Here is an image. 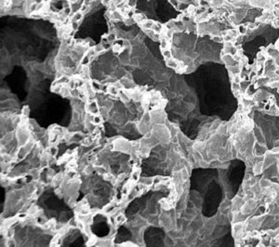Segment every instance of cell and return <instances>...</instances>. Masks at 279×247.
I'll list each match as a JSON object with an SVG mask.
<instances>
[{
  "label": "cell",
  "mask_w": 279,
  "mask_h": 247,
  "mask_svg": "<svg viewBox=\"0 0 279 247\" xmlns=\"http://www.w3.org/2000/svg\"><path fill=\"white\" fill-rule=\"evenodd\" d=\"M86 110H87V112H89L90 114H94V115L98 114L100 111L99 106H98V103L94 100L89 102V104H86Z\"/></svg>",
  "instance_id": "1"
},
{
  "label": "cell",
  "mask_w": 279,
  "mask_h": 247,
  "mask_svg": "<svg viewBox=\"0 0 279 247\" xmlns=\"http://www.w3.org/2000/svg\"><path fill=\"white\" fill-rule=\"evenodd\" d=\"M120 83L122 84L123 89L125 90H129V89H132V88H135V86H134V82L132 80V78H129L128 77H124L120 78Z\"/></svg>",
  "instance_id": "2"
},
{
  "label": "cell",
  "mask_w": 279,
  "mask_h": 247,
  "mask_svg": "<svg viewBox=\"0 0 279 247\" xmlns=\"http://www.w3.org/2000/svg\"><path fill=\"white\" fill-rule=\"evenodd\" d=\"M263 168H264L263 161L255 162L254 168H253V173H254L255 175H259V174H262V172H263Z\"/></svg>",
  "instance_id": "3"
},
{
  "label": "cell",
  "mask_w": 279,
  "mask_h": 247,
  "mask_svg": "<svg viewBox=\"0 0 279 247\" xmlns=\"http://www.w3.org/2000/svg\"><path fill=\"white\" fill-rule=\"evenodd\" d=\"M253 131H254V136L256 138L257 142L260 144H265V139H264V137L262 135V131H260V129L257 128V127H255Z\"/></svg>",
  "instance_id": "4"
},
{
  "label": "cell",
  "mask_w": 279,
  "mask_h": 247,
  "mask_svg": "<svg viewBox=\"0 0 279 247\" xmlns=\"http://www.w3.org/2000/svg\"><path fill=\"white\" fill-rule=\"evenodd\" d=\"M118 97H119V99L121 100V102H123V103H129V100H130V97L129 96V94L127 93V92L124 89L119 90Z\"/></svg>",
  "instance_id": "5"
},
{
  "label": "cell",
  "mask_w": 279,
  "mask_h": 247,
  "mask_svg": "<svg viewBox=\"0 0 279 247\" xmlns=\"http://www.w3.org/2000/svg\"><path fill=\"white\" fill-rule=\"evenodd\" d=\"M166 65L169 67V68H173V69H178L180 67V64H179L178 63V61L175 60V59H172V58H169V59H166Z\"/></svg>",
  "instance_id": "6"
},
{
  "label": "cell",
  "mask_w": 279,
  "mask_h": 247,
  "mask_svg": "<svg viewBox=\"0 0 279 247\" xmlns=\"http://www.w3.org/2000/svg\"><path fill=\"white\" fill-rule=\"evenodd\" d=\"M140 182L142 185L146 187H150L154 184V177H149V176H144V177H140Z\"/></svg>",
  "instance_id": "7"
},
{
  "label": "cell",
  "mask_w": 279,
  "mask_h": 247,
  "mask_svg": "<svg viewBox=\"0 0 279 247\" xmlns=\"http://www.w3.org/2000/svg\"><path fill=\"white\" fill-rule=\"evenodd\" d=\"M107 92L111 94L113 96H118V92H119V89L117 88L115 84H111L107 87Z\"/></svg>",
  "instance_id": "8"
},
{
  "label": "cell",
  "mask_w": 279,
  "mask_h": 247,
  "mask_svg": "<svg viewBox=\"0 0 279 247\" xmlns=\"http://www.w3.org/2000/svg\"><path fill=\"white\" fill-rule=\"evenodd\" d=\"M61 239H63V237H61V235L60 233H58L56 234L54 237L52 238V240L50 241V246H60L61 245Z\"/></svg>",
  "instance_id": "9"
},
{
  "label": "cell",
  "mask_w": 279,
  "mask_h": 247,
  "mask_svg": "<svg viewBox=\"0 0 279 247\" xmlns=\"http://www.w3.org/2000/svg\"><path fill=\"white\" fill-rule=\"evenodd\" d=\"M98 240L99 239L97 238V236H95L94 234L90 235L88 238V241H87V246H96Z\"/></svg>",
  "instance_id": "10"
},
{
  "label": "cell",
  "mask_w": 279,
  "mask_h": 247,
  "mask_svg": "<svg viewBox=\"0 0 279 247\" xmlns=\"http://www.w3.org/2000/svg\"><path fill=\"white\" fill-rule=\"evenodd\" d=\"M82 2L81 0H79L77 2H75V3H71V10L73 11L74 13L77 12L78 10H80L81 7H82Z\"/></svg>",
  "instance_id": "11"
},
{
  "label": "cell",
  "mask_w": 279,
  "mask_h": 247,
  "mask_svg": "<svg viewBox=\"0 0 279 247\" xmlns=\"http://www.w3.org/2000/svg\"><path fill=\"white\" fill-rule=\"evenodd\" d=\"M125 222H127V218H126L125 215L123 213H119L118 215L115 216V224L120 225V224H123Z\"/></svg>",
  "instance_id": "12"
},
{
  "label": "cell",
  "mask_w": 279,
  "mask_h": 247,
  "mask_svg": "<svg viewBox=\"0 0 279 247\" xmlns=\"http://www.w3.org/2000/svg\"><path fill=\"white\" fill-rule=\"evenodd\" d=\"M92 142H93V138L87 136V137H83V139L81 140V145L84 147H89L92 144Z\"/></svg>",
  "instance_id": "13"
},
{
  "label": "cell",
  "mask_w": 279,
  "mask_h": 247,
  "mask_svg": "<svg viewBox=\"0 0 279 247\" xmlns=\"http://www.w3.org/2000/svg\"><path fill=\"white\" fill-rule=\"evenodd\" d=\"M180 174H182V180L185 182V181H187L188 178H189V170H188L186 167L184 166L183 168L182 169V171H180Z\"/></svg>",
  "instance_id": "14"
},
{
  "label": "cell",
  "mask_w": 279,
  "mask_h": 247,
  "mask_svg": "<svg viewBox=\"0 0 279 247\" xmlns=\"http://www.w3.org/2000/svg\"><path fill=\"white\" fill-rule=\"evenodd\" d=\"M118 246H123V247H135V246H139L137 244L136 242H131V241H127V242H122L120 243V244H117Z\"/></svg>",
  "instance_id": "15"
},
{
  "label": "cell",
  "mask_w": 279,
  "mask_h": 247,
  "mask_svg": "<svg viewBox=\"0 0 279 247\" xmlns=\"http://www.w3.org/2000/svg\"><path fill=\"white\" fill-rule=\"evenodd\" d=\"M101 121H103V117L101 116H99L98 114L94 115V118H93V123L95 124L96 126H99L101 124Z\"/></svg>",
  "instance_id": "16"
},
{
  "label": "cell",
  "mask_w": 279,
  "mask_h": 247,
  "mask_svg": "<svg viewBox=\"0 0 279 247\" xmlns=\"http://www.w3.org/2000/svg\"><path fill=\"white\" fill-rule=\"evenodd\" d=\"M96 171L97 173H99V175H104L105 173H107V169L103 166H97L96 167Z\"/></svg>",
  "instance_id": "17"
},
{
  "label": "cell",
  "mask_w": 279,
  "mask_h": 247,
  "mask_svg": "<svg viewBox=\"0 0 279 247\" xmlns=\"http://www.w3.org/2000/svg\"><path fill=\"white\" fill-rule=\"evenodd\" d=\"M82 17H83V12H81V11L75 12L74 14L73 18H72V21H80L82 19Z\"/></svg>",
  "instance_id": "18"
},
{
  "label": "cell",
  "mask_w": 279,
  "mask_h": 247,
  "mask_svg": "<svg viewBox=\"0 0 279 247\" xmlns=\"http://www.w3.org/2000/svg\"><path fill=\"white\" fill-rule=\"evenodd\" d=\"M111 16H112L111 17L112 19H114L115 21H120V20H122V15L118 11H117V10H115L114 12H112Z\"/></svg>",
  "instance_id": "19"
},
{
  "label": "cell",
  "mask_w": 279,
  "mask_h": 247,
  "mask_svg": "<svg viewBox=\"0 0 279 247\" xmlns=\"http://www.w3.org/2000/svg\"><path fill=\"white\" fill-rule=\"evenodd\" d=\"M260 187H262L263 188V187H269V186H271L272 184H271V182H270V181L268 180V179L264 178V179H262V181H260Z\"/></svg>",
  "instance_id": "20"
},
{
  "label": "cell",
  "mask_w": 279,
  "mask_h": 247,
  "mask_svg": "<svg viewBox=\"0 0 279 247\" xmlns=\"http://www.w3.org/2000/svg\"><path fill=\"white\" fill-rule=\"evenodd\" d=\"M198 164L200 167H203V168H206V167H208L209 165H210V164H209L208 161H206V159H201V161H199Z\"/></svg>",
  "instance_id": "21"
},
{
  "label": "cell",
  "mask_w": 279,
  "mask_h": 247,
  "mask_svg": "<svg viewBox=\"0 0 279 247\" xmlns=\"http://www.w3.org/2000/svg\"><path fill=\"white\" fill-rule=\"evenodd\" d=\"M21 113H23V115H21V117L28 118L29 114H30V109H29V107H28V106L23 107V110H21Z\"/></svg>",
  "instance_id": "22"
},
{
  "label": "cell",
  "mask_w": 279,
  "mask_h": 247,
  "mask_svg": "<svg viewBox=\"0 0 279 247\" xmlns=\"http://www.w3.org/2000/svg\"><path fill=\"white\" fill-rule=\"evenodd\" d=\"M162 54H163V56L166 58V59L172 58V54H171V52H170V50H164L162 52Z\"/></svg>",
  "instance_id": "23"
},
{
  "label": "cell",
  "mask_w": 279,
  "mask_h": 247,
  "mask_svg": "<svg viewBox=\"0 0 279 247\" xmlns=\"http://www.w3.org/2000/svg\"><path fill=\"white\" fill-rule=\"evenodd\" d=\"M106 38H107L108 42L110 43V42H113V41L115 40V38H117V35H115V34H113V33H112V34H109V35H107Z\"/></svg>",
  "instance_id": "24"
},
{
  "label": "cell",
  "mask_w": 279,
  "mask_h": 247,
  "mask_svg": "<svg viewBox=\"0 0 279 247\" xmlns=\"http://www.w3.org/2000/svg\"><path fill=\"white\" fill-rule=\"evenodd\" d=\"M9 56V53L7 52L6 50H1V58H2V61H5L7 58Z\"/></svg>",
  "instance_id": "25"
},
{
  "label": "cell",
  "mask_w": 279,
  "mask_h": 247,
  "mask_svg": "<svg viewBox=\"0 0 279 247\" xmlns=\"http://www.w3.org/2000/svg\"><path fill=\"white\" fill-rule=\"evenodd\" d=\"M128 6L129 8H132V7L136 6V0H128Z\"/></svg>",
  "instance_id": "26"
},
{
  "label": "cell",
  "mask_w": 279,
  "mask_h": 247,
  "mask_svg": "<svg viewBox=\"0 0 279 247\" xmlns=\"http://www.w3.org/2000/svg\"><path fill=\"white\" fill-rule=\"evenodd\" d=\"M78 21H72V23H71V27L73 30H77V29L78 28Z\"/></svg>",
  "instance_id": "27"
},
{
  "label": "cell",
  "mask_w": 279,
  "mask_h": 247,
  "mask_svg": "<svg viewBox=\"0 0 279 247\" xmlns=\"http://www.w3.org/2000/svg\"><path fill=\"white\" fill-rule=\"evenodd\" d=\"M94 1H96V0H84V4H86V5H90Z\"/></svg>",
  "instance_id": "28"
},
{
  "label": "cell",
  "mask_w": 279,
  "mask_h": 247,
  "mask_svg": "<svg viewBox=\"0 0 279 247\" xmlns=\"http://www.w3.org/2000/svg\"><path fill=\"white\" fill-rule=\"evenodd\" d=\"M170 2H171V4H173L174 6H177V4H178V3H177V0H170Z\"/></svg>",
  "instance_id": "29"
},
{
  "label": "cell",
  "mask_w": 279,
  "mask_h": 247,
  "mask_svg": "<svg viewBox=\"0 0 279 247\" xmlns=\"http://www.w3.org/2000/svg\"><path fill=\"white\" fill-rule=\"evenodd\" d=\"M77 1H79V0H70L71 3H75V2H77Z\"/></svg>",
  "instance_id": "30"
}]
</instances>
